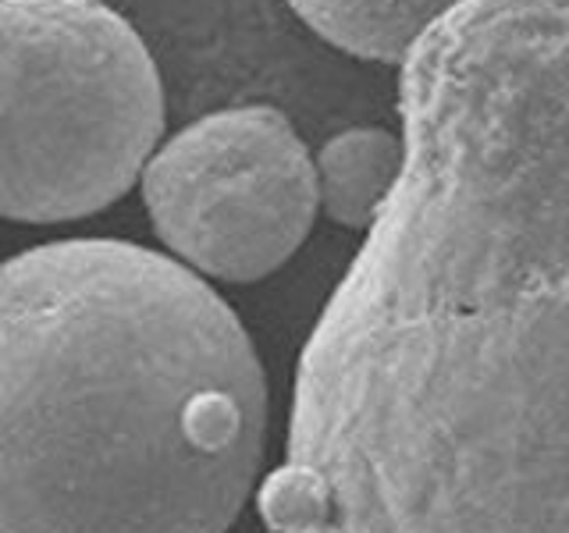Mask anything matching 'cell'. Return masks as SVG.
Segmentation results:
<instances>
[{
    "label": "cell",
    "mask_w": 569,
    "mask_h": 533,
    "mask_svg": "<svg viewBox=\"0 0 569 533\" xmlns=\"http://www.w3.org/2000/svg\"><path fill=\"white\" fill-rule=\"evenodd\" d=\"M267 378L236 310L157 249L61 239L0 271V533H228Z\"/></svg>",
    "instance_id": "7a4b0ae2"
},
{
    "label": "cell",
    "mask_w": 569,
    "mask_h": 533,
    "mask_svg": "<svg viewBox=\"0 0 569 533\" xmlns=\"http://www.w3.org/2000/svg\"><path fill=\"white\" fill-rule=\"evenodd\" d=\"M150 47L107 0H0V213L82 221L142 182L164 139Z\"/></svg>",
    "instance_id": "3957f363"
},
{
    "label": "cell",
    "mask_w": 569,
    "mask_h": 533,
    "mask_svg": "<svg viewBox=\"0 0 569 533\" xmlns=\"http://www.w3.org/2000/svg\"><path fill=\"white\" fill-rule=\"evenodd\" d=\"M406 168L299 355L274 533H569V0L402 61Z\"/></svg>",
    "instance_id": "6da1fadb"
},
{
    "label": "cell",
    "mask_w": 569,
    "mask_h": 533,
    "mask_svg": "<svg viewBox=\"0 0 569 533\" xmlns=\"http://www.w3.org/2000/svg\"><path fill=\"white\" fill-rule=\"evenodd\" d=\"M406 168V139L363 124L331 135L317 153L320 210L335 224L370 231L381 218Z\"/></svg>",
    "instance_id": "5b68a950"
},
{
    "label": "cell",
    "mask_w": 569,
    "mask_h": 533,
    "mask_svg": "<svg viewBox=\"0 0 569 533\" xmlns=\"http://www.w3.org/2000/svg\"><path fill=\"white\" fill-rule=\"evenodd\" d=\"M320 40L349 58L402 64L420 36L462 0H284Z\"/></svg>",
    "instance_id": "8992f818"
},
{
    "label": "cell",
    "mask_w": 569,
    "mask_h": 533,
    "mask_svg": "<svg viewBox=\"0 0 569 533\" xmlns=\"http://www.w3.org/2000/svg\"><path fill=\"white\" fill-rule=\"evenodd\" d=\"M142 203L174 260L249 284L307 242L320 210L317 157L278 107H228L160 142L142 174Z\"/></svg>",
    "instance_id": "277c9868"
}]
</instances>
